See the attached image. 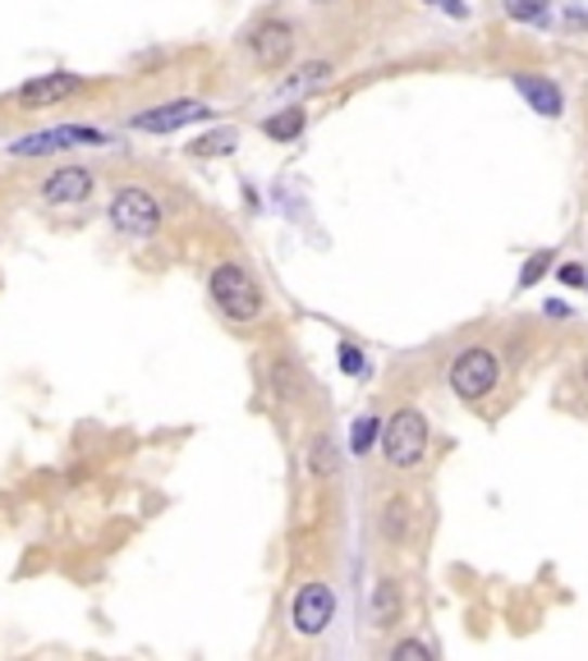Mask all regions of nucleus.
<instances>
[{
  "label": "nucleus",
  "instance_id": "14",
  "mask_svg": "<svg viewBox=\"0 0 588 661\" xmlns=\"http://www.w3.org/2000/svg\"><path fill=\"white\" fill-rule=\"evenodd\" d=\"M308 464H312V478H331V474H336V455H331V441L327 437H312Z\"/></svg>",
  "mask_w": 588,
  "mask_h": 661
},
{
  "label": "nucleus",
  "instance_id": "18",
  "mask_svg": "<svg viewBox=\"0 0 588 661\" xmlns=\"http://www.w3.org/2000/svg\"><path fill=\"white\" fill-rule=\"evenodd\" d=\"M391 657H396V661H427V657H433V648L419 644V638H409V644H396V648H391Z\"/></svg>",
  "mask_w": 588,
  "mask_h": 661
},
{
  "label": "nucleus",
  "instance_id": "17",
  "mask_svg": "<svg viewBox=\"0 0 588 661\" xmlns=\"http://www.w3.org/2000/svg\"><path fill=\"white\" fill-rule=\"evenodd\" d=\"M230 143H234V133H212V139L193 143V152H199V157H217V152H230Z\"/></svg>",
  "mask_w": 588,
  "mask_h": 661
},
{
  "label": "nucleus",
  "instance_id": "23",
  "mask_svg": "<svg viewBox=\"0 0 588 661\" xmlns=\"http://www.w3.org/2000/svg\"><path fill=\"white\" fill-rule=\"evenodd\" d=\"M427 5H437L446 14H464V0H427Z\"/></svg>",
  "mask_w": 588,
  "mask_h": 661
},
{
  "label": "nucleus",
  "instance_id": "9",
  "mask_svg": "<svg viewBox=\"0 0 588 661\" xmlns=\"http://www.w3.org/2000/svg\"><path fill=\"white\" fill-rule=\"evenodd\" d=\"M42 193H47V203H55V207L84 203L88 193H92V174L84 166H65V170H55L51 180L42 184Z\"/></svg>",
  "mask_w": 588,
  "mask_h": 661
},
{
  "label": "nucleus",
  "instance_id": "15",
  "mask_svg": "<svg viewBox=\"0 0 588 661\" xmlns=\"http://www.w3.org/2000/svg\"><path fill=\"white\" fill-rule=\"evenodd\" d=\"M372 441H378V418H359V423H355V441H349V451L363 455V451H372Z\"/></svg>",
  "mask_w": 588,
  "mask_h": 661
},
{
  "label": "nucleus",
  "instance_id": "20",
  "mask_svg": "<svg viewBox=\"0 0 588 661\" xmlns=\"http://www.w3.org/2000/svg\"><path fill=\"white\" fill-rule=\"evenodd\" d=\"M382 529H386L391 537H400V533H405V501H391V505H386V519H382Z\"/></svg>",
  "mask_w": 588,
  "mask_h": 661
},
{
  "label": "nucleus",
  "instance_id": "3",
  "mask_svg": "<svg viewBox=\"0 0 588 661\" xmlns=\"http://www.w3.org/2000/svg\"><path fill=\"white\" fill-rule=\"evenodd\" d=\"M501 377V359L493 349H464V354L450 363V391L460 400H483L493 396V386Z\"/></svg>",
  "mask_w": 588,
  "mask_h": 661
},
{
  "label": "nucleus",
  "instance_id": "10",
  "mask_svg": "<svg viewBox=\"0 0 588 661\" xmlns=\"http://www.w3.org/2000/svg\"><path fill=\"white\" fill-rule=\"evenodd\" d=\"M78 83L74 74H47V79H33V83H24L18 88V102L24 106H51V102H65V96H74Z\"/></svg>",
  "mask_w": 588,
  "mask_h": 661
},
{
  "label": "nucleus",
  "instance_id": "7",
  "mask_svg": "<svg viewBox=\"0 0 588 661\" xmlns=\"http://www.w3.org/2000/svg\"><path fill=\"white\" fill-rule=\"evenodd\" d=\"M336 615V597H331L327 583H304L299 597H294V630L299 634H322Z\"/></svg>",
  "mask_w": 588,
  "mask_h": 661
},
{
  "label": "nucleus",
  "instance_id": "5",
  "mask_svg": "<svg viewBox=\"0 0 588 661\" xmlns=\"http://www.w3.org/2000/svg\"><path fill=\"white\" fill-rule=\"evenodd\" d=\"M248 51L263 69H285L290 55H294V28L285 24V18H267V24H258L248 33Z\"/></svg>",
  "mask_w": 588,
  "mask_h": 661
},
{
  "label": "nucleus",
  "instance_id": "21",
  "mask_svg": "<svg viewBox=\"0 0 588 661\" xmlns=\"http://www.w3.org/2000/svg\"><path fill=\"white\" fill-rule=\"evenodd\" d=\"M557 276H561V285H584V281H588V271L575 267V262H565V267L557 271Z\"/></svg>",
  "mask_w": 588,
  "mask_h": 661
},
{
  "label": "nucleus",
  "instance_id": "11",
  "mask_svg": "<svg viewBox=\"0 0 588 661\" xmlns=\"http://www.w3.org/2000/svg\"><path fill=\"white\" fill-rule=\"evenodd\" d=\"M515 88L528 96V102H534V111H542V115H561V88H557V83H547V79H528V74H520Z\"/></svg>",
  "mask_w": 588,
  "mask_h": 661
},
{
  "label": "nucleus",
  "instance_id": "12",
  "mask_svg": "<svg viewBox=\"0 0 588 661\" xmlns=\"http://www.w3.org/2000/svg\"><path fill=\"white\" fill-rule=\"evenodd\" d=\"M263 129H267V139H277V143L299 139V133H304V111H281V115H271Z\"/></svg>",
  "mask_w": 588,
  "mask_h": 661
},
{
  "label": "nucleus",
  "instance_id": "24",
  "mask_svg": "<svg viewBox=\"0 0 588 661\" xmlns=\"http://www.w3.org/2000/svg\"><path fill=\"white\" fill-rule=\"evenodd\" d=\"M584 377H588V363H584Z\"/></svg>",
  "mask_w": 588,
  "mask_h": 661
},
{
  "label": "nucleus",
  "instance_id": "19",
  "mask_svg": "<svg viewBox=\"0 0 588 661\" xmlns=\"http://www.w3.org/2000/svg\"><path fill=\"white\" fill-rule=\"evenodd\" d=\"M547 10V0H506V14L511 18H538Z\"/></svg>",
  "mask_w": 588,
  "mask_h": 661
},
{
  "label": "nucleus",
  "instance_id": "16",
  "mask_svg": "<svg viewBox=\"0 0 588 661\" xmlns=\"http://www.w3.org/2000/svg\"><path fill=\"white\" fill-rule=\"evenodd\" d=\"M341 373H349V377H363V373H368L363 349H355V345H341Z\"/></svg>",
  "mask_w": 588,
  "mask_h": 661
},
{
  "label": "nucleus",
  "instance_id": "22",
  "mask_svg": "<svg viewBox=\"0 0 588 661\" xmlns=\"http://www.w3.org/2000/svg\"><path fill=\"white\" fill-rule=\"evenodd\" d=\"M542 271H547V262H542V258H534V262L524 267V276H520V281H524V285H534V281L542 276Z\"/></svg>",
  "mask_w": 588,
  "mask_h": 661
},
{
  "label": "nucleus",
  "instance_id": "1",
  "mask_svg": "<svg viewBox=\"0 0 588 661\" xmlns=\"http://www.w3.org/2000/svg\"><path fill=\"white\" fill-rule=\"evenodd\" d=\"M212 299H217V308L230 322H253L263 308V295H258V285H253V276L244 267H230V262L212 271Z\"/></svg>",
  "mask_w": 588,
  "mask_h": 661
},
{
  "label": "nucleus",
  "instance_id": "2",
  "mask_svg": "<svg viewBox=\"0 0 588 661\" xmlns=\"http://www.w3.org/2000/svg\"><path fill=\"white\" fill-rule=\"evenodd\" d=\"M382 451L386 459L396 464V469H414L427 451V418L419 410H400L382 427Z\"/></svg>",
  "mask_w": 588,
  "mask_h": 661
},
{
  "label": "nucleus",
  "instance_id": "8",
  "mask_svg": "<svg viewBox=\"0 0 588 661\" xmlns=\"http://www.w3.org/2000/svg\"><path fill=\"white\" fill-rule=\"evenodd\" d=\"M207 106L203 102H166V106H152L143 115H133V129L139 133H170V129H184V125H199L207 120Z\"/></svg>",
  "mask_w": 588,
  "mask_h": 661
},
{
  "label": "nucleus",
  "instance_id": "13",
  "mask_svg": "<svg viewBox=\"0 0 588 661\" xmlns=\"http://www.w3.org/2000/svg\"><path fill=\"white\" fill-rule=\"evenodd\" d=\"M396 607H400V597H396V583H391V579H382V583H378V593H372V620H378V625H386V620L396 615Z\"/></svg>",
  "mask_w": 588,
  "mask_h": 661
},
{
  "label": "nucleus",
  "instance_id": "6",
  "mask_svg": "<svg viewBox=\"0 0 588 661\" xmlns=\"http://www.w3.org/2000/svg\"><path fill=\"white\" fill-rule=\"evenodd\" d=\"M74 143H106L102 129L88 125H69V129H47V133H28V139H14L10 152L14 157H47V152H65Z\"/></svg>",
  "mask_w": 588,
  "mask_h": 661
},
{
  "label": "nucleus",
  "instance_id": "4",
  "mask_svg": "<svg viewBox=\"0 0 588 661\" xmlns=\"http://www.w3.org/2000/svg\"><path fill=\"white\" fill-rule=\"evenodd\" d=\"M111 221L125 230V235H156L162 225V207H156L152 193L143 189H120L111 198Z\"/></svg>",
  "mask_w": 588,
  "mask_h": 661
}]
</instances>
